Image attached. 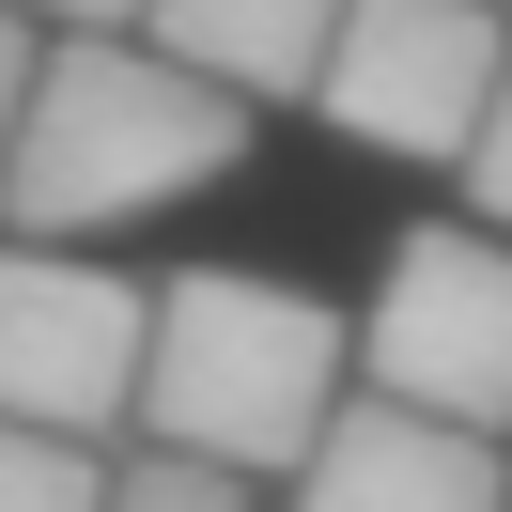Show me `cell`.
<instances>
[{
  "mask_svg": "<svg viewBox=\"0 0 512 512\" xmlns=\"http://www.w3.org/2000/svg\"><path fill=\"white\" fill-rule=\"evenodd\" d=\"M357 388L435 404L466 435L512 419V233L497 218H419L357 311Z\"/></svg>",
  "mask_w": 512,
  "mask_h": 512,
  "instance_id": "3",
  "label": "cell"
},
{
  "mask_svg": "<svg viewBox=\"0 0 512 512\" xmlns=\"http://www.w3.org/2000/svg\"><path fill=\"white\" fill-rule=\"evenodd\" d=\"M109 435H63V419H0V512H94Z\"/></svg>",
  "mask_w": 512,
  "mask_h": 512,
  "instance_id": "9",
  "label": "cell"
},
{
  "mask_svg": "<svg viewBox=\"0 0 512 512\" xmlns=\"http://www.w3.org/2000/svg\"><path fill=\"white\" fill-rule=\"evenodd\" d=\"M342 373H357V326L326 311V295L249 280V264H187V280L140 311V404L125 419L264 481V466H295V450L326 435Z\"/></svg>",
  "mask_w": 512,
  "mask_h": 512,
  "instance_id": "2",
  "label": "cell"
},
{
  "mask_svg": "<svg viewBox=\"0 0 512 512\" xmlns=\"http://www.w3.org/2000/svg\"><path fill=\"white\" fill-rule=\"evenodd\" d=\"M326 16L342 0H140V32L171 47V63H202L218 94H311V47H326Z\"/></svg>",
  "mask_w": 512,
  "mask_h": 512,
  "instance_id": "7",
  "label": "cell"
},
{
  "mask_svg": "<svg viewBox=\"0 0 512 512\" xmlns=\"http://www.w3.org/2000/svg\"><path fill=\"white\" fill-rule=\"evenodd\" d=\"M140 311L156 295L94 264L78 233H16L0 249V419H63V435H125L140 404Z\"/></svg>",
  "mask_w": 512,
  "mask_h": 512,
  "instance_id": "5",
  "label": "cell"
},
{
  "mask_svg": "<svg viewBox=\"0 0 512 512\" xmlns=\"http://www.w3.org/2000/svg\"><path fill=\"white\" fill-rule=\"evenodd\" d=\"M466 202L512 233V63H497V94H481V125H466Z\"/></svg>",
  "mask_w": 512,
  "mask_h": 512,
  "instance_id": "10",
  "label": "cell"
},
{
  "mask_svg": "<svg viewBox=\"0 0 512 512\" xmlns=\"http://www.w3.org/2000/svg\"><path fill=\"white\" fill-rule=\"evenodd\" d=\"M512 63V0H342L311 47V109L373 156H466Z\"/></svg>",
  "mask_w": 512,
  "mask_h": 512,
  "instance_id": "4",
  "label": "cell"
},
{
  "mask_svg": "<svg viewBox=\"0 0 512 512\" xmlns=\"http://www.w3.org/2000/svg\"><path fill=\"white\" fill-rule=\"evenodd\" d=\"M94 512H249V466H218V450H171V435H140V450H109Z\"/></svg>",
  "mask_w": 512,
  "mask_h": 512,
  "instance_id": "8",
  "label": "cell"
},
{
  "mask_svg": "<svg viewBox=\"0 0 512 512\" xmlns=\"http://www.w3.org/2000/svg\"><path fill=\"white\" fill-rule=\"evenodd\" d=\"M32 32H140V0H16Z\"/></svg>",
  "mask_w": 512,
  "mask_h": 512,
  "instance_id": "12",
  "label": "cell"
},
{
  "mask_svg": "<svg viewBox=\"0 0 512 512\" xmlns=\"http://www.w3.org/2000/svg\"><path fill=\"white\" fill-rule=\"evenodd\" d=\"M32 47H47V32L16 16V0H0V140H16V94H32Z\"/></svg>",
  "mask_w": 512,
  "mask_h": 512,
  "instance_id": "11",
  "label": "cell"
},
{
  "mask_svg": "<svg viewBox=\"0 0 512 512\" xmlns=\"http://www.w3.org/2000/svg\"><path fill=\"white\" fill-rule=\"evenodd\" d=\"M249 156V94L171 63L156 32H47L16 140H0V218L16 233H125L156 202L218 187Z\"/></svg>",
  "mask_w": 512,
  "mask_h": 512,
  "instance_id": "1",
  "label": "cell"
},
{
  "mask_svg": "<svg viewBox=\"0 0 512 512\" xmlns=\"http://www.w3.org/2000/svg\"><path fill=\"white\" fill-rule=\"evenodd\" d=\"M295 512H512V466L466 419L357 388V404H326V435L295 450Z\"/></svg>",
  "mask_w": 512,
  "mask_h": 512,
  "instance_id": "6",
  "label": "cell"
}]
</instances>
